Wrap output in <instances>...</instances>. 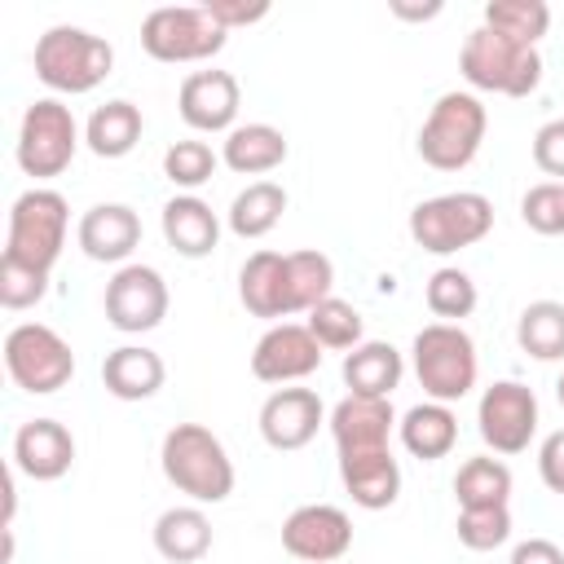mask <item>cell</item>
I'll return each instance as SVG.
<instances>
[{
  "label": "cell",
  "mask_w": 564,
  "mask_h": 564,
  "mask_svg": "<svg viewBox=\"0 0 564 564\" xmlns=\"http://www.w3.org/2000/svg\"><path fill=\"white\" fill-rule=\"evenodd\" d=\"M154 551L172 564H198L212 551V520L203 507H167L154 520Z\"/></svg>",
  "instance_id": "cell-28"
},
{
  "label": "cell",
  "mask_w": 564,
  "mask_h": 564,
  "mask_svg": "<svg viewBox=\"0 0 564 564\" xmlns=\"http://www.w3.org/2000/svg\"><path fill=\"white\" fill-rule=\"evenodd\" d=\"M159 463L167 485H176L189 502H225L234 494V458L203 423H176L159 445Z\"/></svg>",
  "instance_id": "cell-1"
},
{
  "label": "cell",
  "mask_w": 564,
  "mask_h": 564,
  "mask_svg": "<svg viewBox=\"0 0 564 564\" xmlns=\"http://www.w3.org/2000/svg\"><path fill=\"white\" fill-rule=\"evenodd\" d=\"M220 163L238 176H264L286 163V137L273 123H238L234 132H225Z\"/></svg>",
  "instance_id": "cell-26"
},
{
  "label": "cell",
  "mask_w": 564,
  "mask_h": 564,
  "mask_svg": "<svg viewBox=\"0 0 564 564\" xmlns=\"http://www.w3.org/2000/svg\"><path fill=\"white\" fill-rule=\"evenodd\" d=\"M489 110L476 93H441L419 128V159L436 172H463L485 141Z\"/></svg>",
  "instance_id": "cell-3"
},
{
  "label": "cell",
  "mask_w": 564,
  "mask_h": 564,
  "mask_svg": "<svg viewBox=\"0 0 564 564\" xmlns=\"http://www.w3.org/2000/svg\"><path fill=\"white\" fill-rule=\"evenodd\" d=\"M520 220L542 234V238H555L564 234V181H542L533 189H524L520 198Z\"/></svg>",
  "instance_id": "cell-38"
},
{
  "label": "cell",
  "mask_w": 564,
  "mask_h": 564,
  "mask_svg": "<svg viewBox=\"0 0 564 564\" xmlns=\"http://www.w3.org/2000/svg\"><path fill=\"white\" fill-rule=\"evenodd\" d=\"M511 564H564V551L551 538H524V542H516Z\"/></svg>",
  "instance_id": "cell-43"
},
{
  "label": "cell",
  "mask_w": 564,
  "mask_h": 564,
  "mask_svg": "<svg viewBox=\"0 0 564 564\" xmlns=\"http://www.w3.org/2000/svg\"><path fill=\"white\" fill-rule=\"evenodd\" d=\"M304 326L313 330V339H317L322 348H348V352L361 344V330H366L361 313H357L348 300H339V295L322 300V304L308 313V322H304Z\"/></svg>",
  "instance_id": "cell-33"
},
{
  "label": "cell",
  "mask_w": 564,
  "mask_h": 564,
  "mask_svg": "<svg viewBox=\"0 0 564 564\" xmlns=\"http://www.w3.org/2000/svg\"><path fill=\"white\" fill-rule=\"evenodd\" d=\"M454 498L458 507H507L511 498V467L502 458H467L454 476Z\"/></svg>",
  "instance_id": "cell-31"
},
{
  "label": "cell",
  "mask_w": 564,
  "mask_h": 564,
  "mask_svg": "<svg viewBox=\"0 0 564 564\" xmlns=\"http://www.w3.org/2000/svg\"><path fill=\"white\" fill-rule=\"evenodd\" d=\"M555 397H560V405H564V375H560V383H555Z\"/></svg>",
  "instance_id": "cell-45"
},
{
  "label": "cell",
  "mask_w": 564,
  "mask_h": 564,
  "mask_svg": "<svg viewBox=\"0 0 564 564\" xmlns=\"http://www.w3.org/2000/svg\"><path fill=\"white\" fill-rule=\"evenodd\" d=\"M75 238H79L88 260L123 269V260L141 247V216L128 203H97V207H88L79 216Z\"/></svg>",
  "instance_id": "cell-17"
},
{
  "label": "cell",
  "mask_w": 564,
  "mask_h": 564,
  "mask_svg": "<svg viewBox=\"0 0 564 564\" xmlns=\"http://www.w3.org/2000/svg\"><path fill=\"white\" fill-rule=\"evenodd\" d=\"M322 366V344L300 322H273L251 348V375L260 383H300Z\"/></svg>",
  "instance_id": "cell-14"
},
{
  "label": "cell",
  "mask_w": 564,
  "mask_h": 564,
  "mask_svg": "<svg viewBox=\"0 0 564 564\" xmlns=\"http://www.w3.org/2000/svg\"><path fill=\"white\" fill-rule=\"evenodd\" d=\"M476 427L480 441L494 454H524L529 441L538 436V397L520 379H498L480 392L476 405Z\"/></svg>",
  "instance_id": "cell-11"
},
{
  "label": "cell",
  "mask_w": 564,
  "mask_h": 564,
  "mask_svg": "<svg viewBox=\"0 0 564 564\" xmlns=\"http://www.w3.org/2000/svg\"><path fill=\"white\" fill-rule=\"evenodd\" d=\"M225 31H234V26H251V22H260V18H269V0H207L203 4Z\"/></svg>",
  "instance_id": "cell-41"
},
{
  "label": "cell",
  "mask_w": 564,
  "mask_h": 564,
  "mask_svg": "<svg viewBox=\"0 0 564 564\" xmlns=\"http://www.w3.org/2000/svg\"><path fill=\"white\" fill-rule=\"evenodd\" d=\"M291 291H295V313H313L322 300H330L335 286V264L322 251H291Z\"/></svg>",
  "instance_id": "cell-35"
},
{
  "label": "cell",
  "mask_w": 564,
  "mask_h": 564,
  "mask_svg": "<svg viewBox=\"0 0 564 564\" xmlns=\"http://www.w3.org/2000/svg\"><path fill=\"white\" fill-rule=\"evenodd\" d=\"M348 546H352V520L344 507L304 502L282 520V551L300 564H330L348 555Z\"/></svg>",
  "instance_id": "cell-13"
},
{
  "label": "cell",
  "mask_w": 564,
  "mask_h": 564,
  "mask_svg": "<svg viewBox=\"0 0 564 564\" xmlns=\"http://www.w3.org/2000/svg\"><path fill=\"white\" fill-rule=\"evenodd\" d=\"M339 480L361 511H383L401 494V463L392 458V449L339 454Z\"/></svg>",
  "instance_id": "cell-21"
},
{
  "label": "cell",
  "mask_w": 564,
  "mask_h": 564,
  "mask_svg": "<svg viewBox=\"0 0 564 564\" xmlns=\"http://www.w3.org/2000/svg\"><path fill=\"white\" fill-rule=\"evenodd\" d=\"M163 238L176 256L203 260L220 242V220H216L212 203H203L198 194H176L163 203Z\"/></svg>",
  "instance_id": "cell-22"
},
{
  "label": "cell",
  "mask_w": 564,
  "mask_h": 564,
  "mask_svg": "<svg viewBox=\"0 0 564 564\" xmlns=\"http://www.w3.org/2000/svg\"><path fill=\"white\" fill-rule=\"evenodd\" d=\"M282 212H286V189L278 181H251L247 189L234 194L225 220L238 238H264L282 220Z\"/></svg>",
  "instance_id": "cell-29"
},
{
  "label": "cell",
  "mask_w": 564,
  "mask_h": 564,
  "mask_svg": "<svg viewBox=\"0 0 564 564\" xmlns=\"http://www.w3.org/2000/svg\"><path fill=\"white\" fill-rule=\"evenodd\" d=\"M414 375H419V388L427 392V401H441V405H454L463 401L471 388H476V344L463 326L454 322H432L414 335Z\"/></svg>",
  "instance_id": "cell-5"
},
{
  "label": "cell",
  "mask_w": 564,
  "mask_h": 564,
  "mask_svg": "<svg viewBox=\"0 0 564 564\" xmlns=\"http://www.w3.org/2000/svg\"><path fill=\"white\" fill-rule=\"evenodd\" d=\"M516 344L533 361H560L564 357V304L560 300L524 304V313L516 322Z\"/></svg>",
  "instance_id": "cell-30"
},
{
  "label": "cell",
  "mask_w": 564,
  "mask_h": 564,
  "mask_svg": "<svg viewBox=\"0 0 564 564\" xmlns=\"http://www.w3.org/2000/svg\"><path fill=\"white\" fill-rule=\"evenodd\" d=\"M66 225H70V207L57 189H26L13 198L9 207V238H4V256L18 264H31L40 273H53L62 247H66Z\"/></svg>",
  "instance_id": "cell-7"
},
{
  "label": "cell",
  "mask_w": 564,
  "mask_h": 564,
  "mask_svg": "<svg viewBox=\"0 0 564 564\" xmlns=\"http://www.w3.org/2000/svg\"><path fill=\"white\" fill-rule=\"evenodd\" d=\"M485 26L538 48V40L551 31V4L546 0H489L485 4Z\"/></svg>",
  "instance_id": "cell-32"
},
{
  "label": "cell",
  "mask_w": 564,
  "mask_h": 564,
  "mask_svg": "<svg viewBox=\"0 0 564 564\" xmlns=\"http://www.w3.org/2000/svg\"><path fill=\"white\" fill-rule=\"evenodd\" d=\"M392 13H397V18H410V22H427V18H436V13H441V4L432 0V4H423V9H419V4H401V0H397V4H392Z\"/></svg>",
  "instance_id": "cell-44"
},
{
  "label": "cell",
  "mask_w": 564,
  "mask_h": 564,
  "mask_svg": "<svg viewBox=\"0 0 564 564\" xmlns=\"http://www.w3.org/2000/svg\"><path fill=\"white\" fill-rule=\"evenodd\" d=\"M141 132H145L141 110H137L132 101L115 97V101H106V106H97V110L88 115V123H84V145H88L97 159H123V154L137 150Z\"/></svg>",
  "instance_id": "cell-27"
},
{
  "label": "cell",
  "mask_w": 564,
  "mask_h": 564,
  "mask_svg": "<svg viewBox=\"0 0 564 564\" xmlns=\"http://www.w3.org/2000/svg\"><path fill=\"white\" fill-rule=\"evenodd\" d=\"M489 229H494V203L476 189L436 194L410 212V238L432 256H454L463 247H476Z\"/></svg>",
  "instance_id": "cell-6"
},
{
  "label": "cell",
  "mask_w": 564,
  "mask_h": 564,
  "mask_svg": "<svg viewBox=\"0 0 564 564\" xmlns=\"http://www.w3.org/2000/svg\"><path fill=\"white\" fill-rule=\"evenodd\" d=\"M35 79L53 93H93L115 70V48L84 26H48L35 40Z\"/></svg>",
  "instance_id": "cell-2"
},
{
  "label": "cell",
  "mask_w": 564,
  "mask_h": 564,
  "mask_svg": "<svg viewBox=\"0 0 564 564\" xmlns=\"http://www.w3.org/2000/svg\"><path fill=\"white\" fill-rule=\"evenodd\" d=\"M392 401L383 397H344L335 410H330V436H335V449L339 454H361V449H388V436H392Z\"/></svg>",
  "instance_id": "cell-20"
},
{
  "label": "cell",
  "mask_w": 564,
  "mask_h": 564,
  "mask_svg": "<svg viewBox=\"0 0 564 564\" xmlns=\"http://www.w3.org/2000/svg\"><path fill=\"white\" fill-rule=\"evenodd\" d=\"M4 370H9V379L22 392L48 397V392H57V388L70 383L75 352H70V344L53 326H44V322H18L4 335Z\"/></svg>",
  "instance_id": "cell-10"
},
{
  "label": "cell",
  "mask_w": 564,
  "mask_h": 564,
  "mask_svg": "<svg viewBox=\"0 0 564 564\" xmlns=\"http://www.w3.org/2000/svg\"><path fill=\"white\" fill-rule=\"evenodd\" d=\"M397 432H401L405 454H414L419 463H436V458H445V454L458 445V419H454V410L441 405V401H419V405H410V410L401 414Z\"/></svg>",
  "instance_id": "cell-25"
},
{
  "label": "cell",
  "mask_w": 564,
  "mask_h": 564,
  "mask_svg": "<svg viewBox=\"0 0 564 564\" xmlns=\"http://www.w3.org/2000/svg\"><path fill=\"white\" fill-rule=\"evenodd\" d=\"M75 150H79V123H75L70 106L57 97L31 101L18 123V145H13L18 167L35 181H53L70 167Z\"/></svg>",
  "instance_id": "cell-9"
},
{
  "label": "cell",
  "mask_w": 564,
  "mask_h": 564,
  "mask_svg": "<svg viewBox=\"0 0 564 564\" xmlns=\"http://www.w3.org/2000/svg\"><path fill=\"white\" fill-rule=\"evenodd\" d=\"M458 70L471 88L480 93H502V97H529L542 79V57L529 44H516L498 31H489L485 22L476 31H467L463 53H458Z\"/></svg>",
  "instance_id": "cell-4"
},
{
  "label": "cell",
  "mask_w": 564,
  "mask_h": 564,
  "mask_svg": "<svg viewBox=\"0 0 564 564\" xmlns=\"http://www.w3.org/2000/svg\"><path fill=\"white\" fill-rule=\"evenodd\" d=\"M238 300L256 317H291L295 291H291V260L282 251H251L238 269Z\"/></svg>",
  "instance_id": "cell-18"
},
{
  "label": "cell",
  "mask_w": 564,
  "mask_h": 564,
  "mask_svg": "<svg viewBox=\"0 0 564 564\" xmlns=\"http://www.w3.org/2000/svg\"><path fill=\"white\" fill-rule=\"evenodd\" d=\"M339 375H344V383H348L352 397H383V401H388L392 388H397L401 375H405V361H401V352H397L392 344H383V339H361L352 352H344Z\"/></svg>",
  "instance_id": "cell-24"
},
{
  "label": "cell",
  "mask_w": 564,
  "mask_h": 564,
  "mask_svg": "<svg viewBox=\"0 0 564 564\" xmlns=\"http://www.w3.org/2000/svg\"><path fill=\"white\" fill-rule=\"evenodd\" d=\"M163 379H167V366L145 344H119L101 361V383L115 401H145L163 388Z\"/></svg>",
  "instance_id": "cell-23"
},
{
  "label": "cell",
  "mask_w": 564,
  "mask_h": 564,
  "mask_svg": "<svg viewBox=\"0 0 564 564\" xmlns=\"http://www.w3.org/2000/svg\"><path fill=\"white\" fill-rule=\"evenodd\" d=\"M216 154H212V145L207 141H176V145H167V154H163V176L176 185V189H185V194H194L198 185H207L212 176H216Z\"/></svg>",
  "instance_id": "cell-36"
},
{
  "label": "cell",
  "mask_w": 564,
  "mask_h": 564,
  "mask_svg": "<svg viewBox=\"0 0 564 564\" xmlns=\"http://www.w3.org/2000/svg\"><path fill=\"white\" fill-rule=\"evenodd\" d=\"M106 322L123 335H145L167 317V282L150 264H123L101 295Z\"/></svg>",
  "instance_id": "cell-12"
},
{
  "label": "cell",
  "mask_w": 564,
  "mask_h": 564,
  "mask_svg": "<svg viewBox=\"0 0 564 564\" xmlns=\"http://www.w3.org/2000/svg\"><path fill=\"white\" fill-rule=\"evenodd\" d=\"M44 295H48V273L0 256V304L4 308H13V313L18 308H35Z\"/></svg>",
  "instance_id": "cell-39"
},
{
  "label": "cell",
  "mask_w": 564,
  "mask_h": 564,
  "mask_svg": "<svg viewBox=\"0 0 564 564\" xmlns=\"http://www.w3.org/2000/svg\"><path fill=\"white\" fill-rule=\"evenodd\" d=\"M238 106H242V93L229 70H194L181 79L176 110L194 132H234Z\"/></svg>",
  "instance_id": "cell-16"
},
{
  "label": "cell",
  "mask_w": 564,
  "mask_h": 564,
  "mask_svg": "<svg viewBox=\"0 0 564 564\" xmlns=\"http://www.w3.org/2000/svg\"><path fill=\"white\" fill-rule=\"evenodd\" d=\"M229 31L203 9V4H163L150 9L141 22V48L154 62H207L225 48Z\"/></svg>",
  "instance_id": "cell-8"
},
{
  "label": "cell",
  "mask_w": 564,
  "mask_h": 564,
  "mask_svg": "<svg viewBox=\"0 0 564 564\" xmlns=\"http://www.w3.org/2000/svg\"><path fill=\"white\" fill-rule=\"evenodd\" d=\"M454 529L467 551H498L511 538V511L507 507H458Z\"/></svg>",
  "instance_id": "cell-37"
},
{
  "label": "cell",
  "mask_w": 564,
  "mask_h": 564,
  "mask_svg": "<svg viewBox=\"0 0 564 564\" xmlns=\"http://www.w3.org/2000/svg\"><path fill=\"white\" fill-rule=\"evenodd\" d=\"M538 476H542V485L551 494H564V427L542 441V449H538Z\"/></svg>",
  "instance_id": "cell-42"
},
{
  "label": "cell",
  "mask_w": 564,
  "mask_h": 564,
  "mask_svg": "<svg viewBox=\"0 0 564 564\" xmlns=\"http://www.w3.org/2000/svg\"><path fill=\"white\" fill-rule=\"evenodd\" d=\"M322 423H326V405L313 388H278L260 405V436L269 449H282V454L304 449Z\"/></svg>",
  "instance_id": "cell-15"
},
{
  "label": "cell",
  "mask_w": 564,
  "mask_h": 564,
  "mask_svg": "<svg viewBox=\"0 0 564 564\" xmlns=\"http://www.w3.org/2000/svg\"><path fill=\"white\" fill-rule=\"evenodd\" d=\"M533 163H538L546 176L564 181V119H546V123L533 132Z\"/></svg>",
  "instance_id": "cell-40"
},
{
  "label": "cell",
  "mask_w": 564,
  "mask_h": 564,
  "mask_svg": "<svg viewBox=\"0 0 564 564\" xmlns=\"http://www.w3.org/2000/svg\"><path fill=\"white\" fill-rule=\"evenodd\" d=\"M427 308L441 317V322H463V317H471V308H476V282L463 273V269H454V264H445V269H436L432 278H427Z\"/></svg>",
  "instance_id": "cell-34"
},
{
  "label": "cell",
  "mask_w": 564,
  "mask_h": 564,
  "mask_svg": "<svg viewBox=\"0 0 564 564\" xmlns=\"http://www.w3.org/2000/svg\"><path fill=\"white\" fill-rule=\"evenodd\" d=\"M75 463V436L57 419H31L13 432V467L31 480H62Z\"/></svg>",
  "instance_id": "cell-19"
}]
</instances>
